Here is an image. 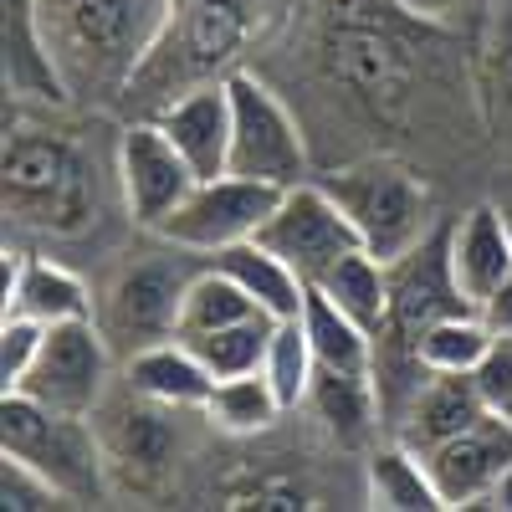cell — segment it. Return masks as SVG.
<instances>
[{"label":"cell","mask_w":512,"mask_h":512,"mask_svg":"<svg viewBox=\"0 0 512 512\" xmlns=\"http://www.w3.org/2000/svg\"><path fill=\"white\" fill-rule=\"evenodd\" d=\"M262 374L272 379V390H277V400L287 410H297V405L308 400V384L318 374V359H313V344H308L303 313H297V318H277L267 359H262Z\"/></svg>","instance_id":"f546056e"},{"label":"cell","mask_w":512,"mask_h":512,"mask_svg":"<svg viewBox=\"0 0 512 512\" xmlns=\"http://www.w3.org/2000/svg\"><path fill=\"white\" fill-rule=\"evenodd\" d=\"M256 241H262L267 251H277L303 282H318L338 256L364 246L354 221H349V210L328 195V185H313V180L277 195L272 216H267L262 231H256Z\"/></svg>","instance_id":"9c48e42d"},{"label":"cell","mask_w":512,"mask_h":512,"mask_svg":"<svg viewBox=\"0 0 512 512\" xmlns=\"http://www.w3.org/2000/svg\"><path fill=\"white\" fill-rule=\"evenodd\" d=\"M308 405L318 410L323 425H333L338 436H364L369 420L379 410V390L369 374H338V369H318L308 384Z\"/></svg>","instance_id":"83f0119b"},{"label":"cell","mask_w":512,"mask_h":512,"mask_svg":"<svg viewBox=\"0 0 512 512\" xmlns=\"http://www.w3.org/2000/svg\"><path fill=\"white\" fill-rule=\"evenodd\" d=\"M0 195H6V221L31 236H82L93 231L103 210V180L93 154L82 149L67 128L36 123L6 113V154H0Z\"/></svg>","instance_id":"7a4b0ae2"},{"label":"cell","mask_w":512,"mask_h":512,"mask_svg":"<svg viewBox=\"0 0 512 512\" xmlns=\"http://www.w3.org/2000/svg\"><path fill=\"white\" fill-rule=\"evenodd\" d=\"M231 169L226 175L292 190L308 180V144L287 103L256 72H231Z\"/></svg>","instance_id":"52a82bcc"},{"label":"cell","mask_w":512,"mask_h":512,"mask_svg":"<svg viewBox=\"0 0 512 512\" xmlns=\"http://www.w3.org/2000/svg\"><path fill=\"white\" fill-rule=\"evenodd\" d=\"M318 52H323V67L333 77V88H344V98L359 103L369 118L400 123L405 108L415 103L420 62H415V47L390 21L359 16L349 6V16H333L323 26Z\"/></svg>","instance_id":"277c9868"},{"label":"cell","mask_w":512,"mask_h":512,"mask_svg":"<svg viewBox=\"0 0 512 512\" xmlns=\"http://www.w3.org/2000/svg\"><path fill=\"white\" fill-rule=\"evenodd\" d=\"M272 328H277V318L262 313V318H246V323H231V328H216V333L185 338V344L200 354V364L216 379H236V374L262 369L267 344H272Z\"/></svg>","instance_id":"f1b7e54d"},{"label":"cell","mask_w":512,"mask_h":512,"mask_svg":"<svg viewBox=\"0 0 512 512\" xmlns=\"http://www.w3.org/2000/svg\"><path fill=\"white\" fill-rule=\"evenodd\" d=\"M487 415V400L477 395L472 374H431L410 395V405L395 420V441H405L410 451H436L441 441L461 436L466 425H477Z\"/></svg>","instance_id":"2e32d148"},{"label":"cell","mask_w":512,"mask_h":512,"mask_svg":"<svg viewBox=\"0 0 512 512\" xmlns=\"http://www.w3.org/2000/svg\"><path fill=\"white\" fill-rule=\"evenodd\" d=\"M195 272H185L169 256H144V262H128L113 287L103 292V333L108 344H123L128 354H139L149 344L180 333V308H185V287Z\"/></svg>","instance_id":"30bf717a"},{"label":"cell","mask_w":512,"mask_h":512,"mask_svg":"<svg viewBox=\"0 0 512 512\" xmlns=\"http://www.w3.org/2000/svg\"><path fill=\"white\" fill-rule=\"evenodd\" d=\"M502 216H507V236H512V205H502Z\"/></svg>","instance_id":"f35d334b"},{"label":"cell","mask_w":512,"mask_h":512,"mask_svg":"<svg viewBox=\"0 0 512 512\" xmlns=\"http://www.w3.org/2000/svg\"><path fill=\"white\" fill-rule=\"evenodd\" d=\"M6 313H21V318H36L52 328L67 318H93V292L62 262L6 246Z\"/></svg>","instance_id":"9a60e30c"},{"label":"cell","mask_w":512,"mask_h":512,"mask_svg":"<svg viewBox=\"0 0 512 512\" xmlns=\"http://www.w3.org/2000/svg\"><path fill=\"white\" fill-rule=\"evenodd\" d=\"M277 185L262 180H241V175H216V180H195V190L175 205L154 236L169 241L175 251L190 256H216L236 241H251L256 231L267 226L272 205H277Z\"/></svg>","instance_id":"ba28073f"},{"label":"cell","mask_w":512,"mask_h":512,"mask_svg":"<svg viewBox=\"0 0 512 512\" xmlns=\"http://www.w3.org/2000/svg\"><path fill=\"white\" fill-rule=\"evenodd\" d=\"M0 507L6 512H47V507H72V497L47 472H36L31 461L6 456V466H0Z\"/></svg>","instance_id":"1f68e13d"},{"label":"cell","mask_w":512,"mask_h":512,"mask_svg":"<svg viewBox=\"0 0 512 512\" xmlns=\"http://www.w3.org/2000/svg\"><path fill=\"white\" fill-rule=\"evenodd\" d=\"M41 338H47V323L21 318V313L0 318V384H6V390H21L26 384V374L41 354Z\"/></svg>","instance_id":"d6a6232c"},{"label":"cell","mask_w":512,"mask_h":512,"mask_svg":"<svg viewBox=\"0 0 512 512\" xmlns=\"http://www.w3.org/2000/svg\"><path fill=\"white\" fill-rule=\"evenodd\" d=\"M323 185L349 210L364 251H374L379 262H395V256H405L410 246H420L436 231V210H431L425 180H415V169L384 159V154L359 159L349 169H333Z\"/></svg>","instance_id":"5b68a950"},{"label":"cell","mask_w":512,"mask_h":512,"mask_svg":"<svg viewBox=\"0 0 512 512\" xmlns=\"http://www.w3.org/2000/svg\"><path fill=\"white\" fill-rule=\"evenodd\" d=\"M210 262H216L221 272H231L272 318H297V313H303L308 282L297 277L277 251H267L256 236H251V241H236V246H226V251H216Z\"/></svg>","instance_id":"44dd1931"},{"label":"cell","mask_w":512,"mask_h":512,"mask_svg":"<svg viewBox=\"0 0 512 512\" xmlns=\"http://www.w3.org/2000/svg\"><path fill=\"white\" fill-rule=\"evenodd\" d=\"M477 313L487 318V328H492V333H507V338H512V272L497 282V292L487 297V303H482Z\"/></svg>","instance_id":"d590c367"},{"label":"cell","mask_w":512,"mask_h":512,"mask_svg":"<svg viewBox=\"0 0 512 512\" xmlns=\"http://www.w3.org/2000/svg\"><path fill=\"white\" fill-rule=\"evenodd\" d=\"M108 384V333L98 318L52 323L41 338V354L21 384V395L52 405L62 415H93Z\"/></svg>","instance_id":"8fae6325"},{"label":"cell","mask_w":512,"mask_h":512,"mask_svg":"<svg viewBox=\"0 0 512 512\" xmlns=\"http://www.w3.org/2000/svg\"><path fill=\"white\" fill-rule=\"evenodd\" d=\"M226 507H313L308 492L287 482V477H262V482H251V487H236Z\"/></svg>","instance_id":"e575fe53"},{"label":"cell","mask_w":512,"mask_h":512,"mask_svg":"<svg viewBox=\"0 0 512 512\" xmlns=\"http://www.w3.org/2000/svg\"><path fill=\"white\" fill-rule=\"evenodd\" d=\"M492 338L497 333L487 328V318L477 308H466V313H451V318L425 328L415 354H420V364L431 374H472L482 364V354L492 349Z\"/></svg>","instance_id":"4316f807"},{"label":"cell","mask_w":512,"mask_h":512,"mask_svg":"<svg viewBox=\"0 0 512 512\" xmlns=\"http://www.w3.org/2000/svg\"><path fill=\"white\" fill-rule=\"evenodd\" d=\"M451 272L472 308H482L497 292V282L512 272V236L502 205H472L451 226Z\"/></svg>","instance_id":"e0dca14e"},{"label":"cell","mask_w":512,"mask_h":512,"mask_svg":"<svg viewBox=\"0 0 512 512\" xmlns=\"http://www.w3.org/2000/svg\"><path fill=\"white\" fill-rule=\"evenodd\" d=\"M195 169L185 164V154L175 149V139L164 134L154 118H134L118 134V190L128 205V221L159 231L175 205L195 190Z\"/></svg>","instance_id":"7c38bea8"},{"label":"cell","mask_w":512,"mask_h":512,"mask_svg":"<svg viewBox=\"0 0 512 512\" xmlns=\"http://www.w3.org/2000/svg\"><path fill=\"white\" fill-rule=\"evenodd\" d=\"M472 379H477V395L487 400V410L512 420V338L507 333L492 338V349L482 354V364L472 369Z\"/></svg>","instance_id":"836d02e7"},{"label":"cell","mask_w":512,"mask_h":512,"mask_svg":"<svg viewBox=\"0 0 512 512\" xmlns=\"http://www.w3.org/2000/svg\"><path fill=\"white\" fill-rule=\"evenodd\" d=\"M364 497L379 512H441V492L431 482V466L420 451H410L405 441L379 446L364 466Z\"/></svg>","instance_id":"ffe728a7"},{"label":"cell","mask_w":512,"mask_h":512,"mask_svg":"<svg viewBox=\"0 0 512 512\" xmlns=\"http://www.w3.org/2000/svg\"><path fill=\"white\" fill-rule=\"evenodd\" d=\"M308 287H318L333 308H344L354 323H364L369 333H379L384 328V313H390V267L379 262L374 251H349V256H338V262L318 277V282H308Z\"/></svg>","instance_id":"603a6c76"},{"label":"cell","mask_w":512,"mask_h":512,"mask_svg":"<svg viewBox=\"0 0 512 512\" xmlns=\"http://www.w3.org/2000/svg\"><path fill=\"white\" fill-rule=\"evenodd\" d=\"M169 405L139 395V405H113V425H108V451L123 466H144V472H164L169 456H175V431H169Z\"/></svg>","instance_id":"cb8c5ba5"},{"label":"cell","mask_w":512,"mask_h":512,"mask_svg":"<svg viewBox=\"0 0 512 512\" xmlns=\"http://www.w3.org/2000/svg\"><path fill=\"white\" fill-rule=\"evenodd\" d=\"M303 328H308L318 369L369 374L374 379V333L364 323H354L344 308H333L318 287H308V297H303Z\"/></svg>","instance_id":"7402d4cb"},{"label":"cell","mask_w":512,"mask_h":512,"mask_svg":"<svg viewBox=\"0 0 512 512\" xmlns=\"http://www.w3.org/2000/svg\"><path fill=\"white\" fill-rule=\"evenodd\" d=\"M482 113L497 128V139H512V0L497 11L482 47Z\"/></svg>","instance_id":"4dcf8cb0"},{"label":"cell","mask_w":512,"mask_h":512,"mask_svg":"<svg viewBox=\"0 0 512 512\" xmlns=\"http://www.w3.org/2000/svg\"><path fill=\"white\" fill-rule=\"evenodd\" d=\"M456 6H466V0H400V11H410V16H446Z\"/></svg>","instance_id":"8d00e7d4"},{"label":"cell","mask_w":512,"mask_h":512,"mask_svg":"<svg viewBox=\"0 0 512 512\" xmlns=\"http://www.w3.org/2000/svg\"><path fill=\"white\" fill-rule=\"evenodd\" d=\"M0 446H6V456H21L36 472H47L72 502L103 497V446L93 436L88 415H62L21 390H6Z\"/></svg>","instance_id":"8992f818"},{"label":"cell","mask_w":512,"mask_h":512,"mask_svg":"<svg viewBox=\"0 0 512 512\" xmlns=\"http://www.w3.org/2000/svg\"><path fill=\"white\" fill-rule=\"evenodd\" d=\"M272 11L277 0H175L159 47L134 77L123 108L154 118L164 103H175L200 82H226Z\"/></svg>","instance_id":"3957f363"},{"label":"cell","mask_w":512,"mask_h":512,"mask_svg":"<svg viewBox=\"0 0 512 512\" xmlns=\"http://www.w3.org/2000/svg\"><path fill=\"white\" fill-rule=\"evenodd\" d=\"M128 379H134L139 395H149L169 410H205L210 390H216V374L200 364V354L185 338H164V344L128 354Z\"/></svg>","instance_id":"ac0fdd59"},{"label":"cell","mask_w":512,"mask_h":512,"mask_svg":"<svg viewBox=\"0 0 512 512\" xmlns=\"http://www.w3.org/2000/svg\"><path fill=\"white\" fill-rule=\"evenodd\" d=\"M154 123L175 139V149L185 154V164L200 180H216L231 169V88L226 82H200V88L180 93L175 103H164L154 113Z\"/></svg>","instance_id":"5bb4252c"},{"label":"cell","mask_w":512,"mask_h":512,"mask_svg":"<svg viewBox=\"0 0 512 512\" xmlns=\"http://www.w3.org/2000/svg\"><path fill=\"white\" fill-rule=\"evenodd\" d=\"M267 308L256 297L210 262V272H195L190 287H185V308H180V333L175 338H200V333H216V328H231V323H246V318H262ZM272 318V313H267Z\"/></svg>","instance_id":"d4e9b609"},{"label":"cell","mask_w":512,"mask_h":512,"mask_svg":"<svg viewBox=\"0 0 512 512\" xmlns=\"http://www.w3.org/2000/svg\"><path fill=\"white\" fill-rule=\"evenodd\" d=\"M425 466L446 507H482V497L512 472V420L487 410L461 436L425 451Z\"/></svg>","instance_id":"4fadbf2b"},{"label":"cell","mask_w":512,"mask_h":512,"mask_svg":"<svg viewBox=\"0 0 512 512\" xmlns=\"http://www.w3.org/2000/svg\"><path fill=\"white\" fill-rule=\"evenodd\" d=\"M282 410L287 405L277 400L272 379L262 369L236 374V379H216V390H210V400H205V420L226 436H262V431L277 425Z\"/></svg>","instance_id":"484cf974"},{"label":"cell","mask_w":512,"mask_h":512,"mask_svg":"<svg viewBox=\"0 0 512 512\" xmlns=\"http://www.w3.org/2000/svg\"><path fill=\"white\" fill-rule=\"evenodd\" d=\"M482 507H502V512H512V472H507V477H502L487 497H482Z\"/></svg>","instance_id":"74e56055"},{"label":"cell","mask_w":512,"mask_h":512,"mask_svg":"<svg viewBox=\"0 0 512 512\" xmlns=\"http://www.w3.org/2000/svg\"><path fill=\"white\" fill-rule=\"evenodd\" d=\"M0 41H6V103H67L41 47L36 0H0Z\"/></svg>","instance_id":"d6986e66"},{"label":"cell","mask_w":512,"mask_h":512,"mask_svg":"<svg viewBox=\"0 0 512 512\" xmlns=\"http://www.w3.org/2000/svg\"><path fill=\"white\" fill-rule=\"evenodd\" d=\"M175 0H36L41 47L72 108H113L154 57Z\"/></svg>","instance_id":"6da1fadb"}]
</instances>
